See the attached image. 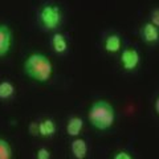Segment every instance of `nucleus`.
<instances>
[{
    "label": "nucleus",
    "instance_id": "nucleus-10",
    "mask_svg": "<svg viewBox=\"0 0 159 159\" xmlns=\"http://www.w3.org/2000/svg\"><path fill=\"white\" fill-rule=\"evenodd\" d=\"M122 45V41H121V37L118 34L113 33V34H109V36L105 39V43H103V47H105V51L109 53H117L119 52Z\"/></svg>",
    "mask_w": 159,
    "mask_h": 159
},
{
    "label": "nucleus",
    "instance_id": "nucleus-16",
    "mask_svg": "<svg viewBox=\"0 0 159 159\" xmlns=\"http://www.w3.org/2000/svg\"><path fill=\"white\" fill-rule=\"evenodd\" d=\"M113 159H133V157L126 151H118V152L114 154Z\"/></svg>",
    "mask_w": 159,
    "mask_h": 159
},
{
    "label": "nucleus",
    "instance_id": "nucleus-17",
    "mask_svg": "<svg viewBox=\"0 0 159 159\" xmlns=\"http://www.w3.org/2000/svg\"><path fill=\"white\" fill-rule=\"evenodd\" d=\"M29 131H31L32 134H39V125H37V123L32 122L31 126H29Z\"/></svg>",
    "mask_w": 159,
    "mask_h": 159
},
{
    "label": "nucleus",
    "instance_id": "nucleus-9",
    "mask_svg": "<svg viewBox=\"0 0 159 159\" xmlns=\"http://www.w3.org/2000/svg\"><path fill=\"white\" fill-rule=\"evenodd\" d=\"M54 133H56V123H54L53 119L48 118L39 123V135L44 138H49L53 137Z\"/></svg>",
    "mask_w": 159,
    "mask_h": 159
},
{
    "label": "nucleus",
    "instance_id": "nucleus-6",
    "mask_svg": "<svg viewBox=\"0 0 159 159\" xmlns=\"http://www.w3.org/2000/svg\"><path fill=\"white\" fill-rule=\"evenodd\" d=\"M139 33H141V39L147 44H154L159 41V28L154 25L152 23L143 24Z\"/></svg>",
    "mask_w": 159,
    "mask_h": 159
},
{
    "label": "nucleus",
    "instance_id": "nucleus-1",
    "mask_svg": "<svg viewBox=\"0 0 159 159\" xmlns=\"http://www.w3.org/2000/svg\"><path fill=\"white\" fill-rule=\"evenodd\" d=\"M23 70L27 77L36 82H48L52 78L53 65L52 61L43 53H32L25 58L23 64Z\"/></svg>",
    "mask_w": 159,
    "mask_h": 159
},
{
    "label": "nucleus",
    "instance_id": "nucleus-14",
    "mask_svg": "<svg viewBox=\"0 0 159 159\" xmlns=\"http://www.w3.org/2000/svg\"><path fill=\"white\" fill-rule=\"evenodd\" d=\"M36 158L37 159H51V151L45 147L39 148L37 152H36Z\"/></svg>",
    "mask_w": 159,
    "mask_h": 159
},
{
    "label": "nucleus",
    "instance_id": "nucleus-4",
    "mask_svg": "<svg viewBox=\"0 0 159 159\" xmlns=\"http://www.w3.org/2000/svg\"><path fill=\"white\" fill-rule=\"evenodd\" d=\"M119 61H121V66L125 69L126 72H133L138 68L139 61H141V56H139L137 49L126 48L125 51L122 52Z\"/></svg>",
    "mask_w": 159,
    "mask_h": 159
},
{
    "label": "nucleus",
    "instance_id": "nucleus-13",
    "mask_svg": "<svg viewBox=\"0 0 159 159\" xmlns=\"http://www.w3.org/2000/svg\"><path fill=\"white\" fill-rule=\"evenodd\" d=\"M0 159H12V147L4 138H0Z\"/></svg>",
    "mask_w": 159,
    "mask_h": 159
},
{
    "label": "nucleus",
    "instance_id": "nucleus-11",
    "mask_svg": "<svg viewBox=\"0 0 159 159\" xmlns=\"http://www.w3.org/2000/svg\"><path fill=\"white\" fill-rule=\"evenodd\" d=\"M84 127V121L80 117H72L69 118L68 125H66V133L70 137H77L81 133Z\"/></svg>",
    "mask_w": 159,
    "mask_h": 159
},
{
    "label": "nucleus",
    "instance_id": "nucleus-15",
    "mask_svg": "<svg viewBox=\"0 0 159 159\" xmlns=\"http://www.w3.org/2000/svg\"><path fill=\"white\" fill-rule=\"evenodd\" d=\"M151 23H152L155 27L159 28V8L154 9V11L151 12Z\"/></svg>",
    "mask_w": 159,
    "mask_h": 159
},
{
    "label": "nucleus",
    "instance_id": "nucleus-12",
    "mask_svg": "<svg viewBox=\"0 0 159 159\" xmlns=\"http://www.w3.org/2000/svg\"><path fill=\"white\" fill-rule=\"evenodd\" d=\"M15 94V86L9 81H2L0 82V99L6 101V99L12 98Z\"/></svg>",
    "mask_w": 159,
    "mask_h": 159
},
{
    "label": "nucleus",
    "instance_id": "nucleus-18",
    "mask_svg": "<svg viewBox=\"0 0 159 159\" xmlns=\"http://www.w3.org/2000/svg\"><path fill=\"white\" fill-rule=\"evenodd\" d=\"M155 111H157V114L159 116V97L157 98V101H155Z\"/></svg>",
    "mask_w": 159,
    "mask_h": 159
},
{
    "label": "nucleus",
    "instance_id": "nucleus-8",
    "mask_svg": "<svg viewBox=\"0 0 159 159\" xmlns=\"http://www.w3.org/2000/svg\"><path fill=\"white\" fill-rule=\"evenodd\" d=\"M51 45L52 49L57 54H64L68 51V41L66 37L62 33H54L51 39Z\"/></svg>",
    "mask_w": 159,
    "mask_h": 159
},
{
    "label": "nucleus",
    "instance_id": "nucleus-7",
    "mask_svg": "<svg viewBox=\"0 0 159 159\" xmlns=\"http://www.w3.org/2000/svg\"><path fill=\"white\" fill-rule=\"evenodd\" d=\"M70 150H72V154L76 159H85L88 155L86 141L85 139H81V138H76L70 145Z\"/></svg>",
    "mask_w": 159,
    "mask_h": 159
},
{
    "label": "nucleus",
    "instance_id": "nucleus-5",
    "mask_svg": "<svg viewBox=\"0 0 159 159\" xmlns=\"http://www.w3.org/2000/svg\"><path fill=\"white\" fill-rule=\"evenodd\" d=\"M13 36L8 25L0 24V57H6L12 48Z\"/></svg>",
    "mask_w": 159,
    "mask_h": 159
},
{
    "label": "nucleus",
    "instance_id": "nucleus-2",
    "mask_svg": "<svg viewBox=\"0 0 159 159\" xmlns=\"http://www.w3.org/2000/svg\"><path fill=\"white\" fill-rule=\"evenodd\" d=\"M88 119L97 130H107L114 125L116 110L105 99H98L92 103L88 111Z\"/></svg>",
    "mask_w": 159,
    "mask_h": 159
},
{
    "label": "nucleus",
    "instance_id": "nucleus-3",
    "mask_svg": "<svg viewBox=\"0 0 159 159\" xmlns=\"http://www.w3.org/2000/svg\"><path fill=\"white\" fill-rule=\"evenodd\" d=\"M37 19L44 31H54L60 27L62 20L61 8L53 3L44 4L37 13Z\"/></svg>",
    "mask_w": 159,
    "mask_h": 159
}]
</instances>
